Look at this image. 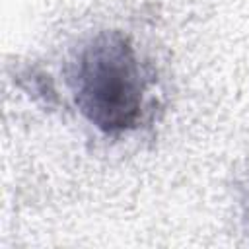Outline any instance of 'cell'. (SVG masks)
<instances>
[{"label": "cell", "instance_id": "obj_1", "mask_svg": "<svg viewBox=\"0 0 249 249\" xmlns=\"http://www.w3.org/2000/svg\"><path fill=\"white\" fill-rule=\"evenodd\" d=\"M82 115L99 130L132 128L142 111V74L136 51L121 31H101L80 51L72 76Z\"/></svg>", "mask_w": 249, "mask_h": 249}]
</instances>
